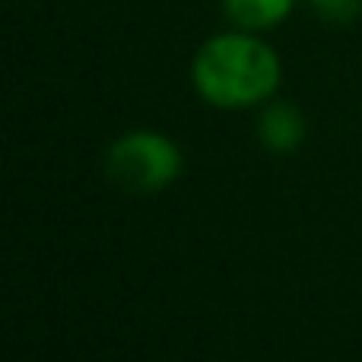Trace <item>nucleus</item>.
Instances as JSON below:
<instances>
[{
    "instance_id": "f257e3e1",
    "label": "nucleus",
    "mask_w": 362,
    "mask_h": 362,
    "mask_svg": "<svg viewBox=\"0 0 362 362\" xmlns=\"http://www.w3.org/2000/svg\"><path fill=\"white\" fill-rule=\"evenodd\" d=\"M280 80V61L264 42L248 35H219L197 51L194 86L223 108L261 102Z\"/></svg>"
},
{
    "instance_id": "f03ea898",
    "label": "nucleus",
    "mask_w": 362,
    "mask_h": 362,
    "mask_svg": "<svg viewBox=\"0 0 362 362\" xmlns=\"http://www.w3.org/2000/svg\"><path fill=\"white\" fill-rule=\"evenodd\" d=\"M105 175L115 187L131 194H150L178 175V153L159 134H131L112 146Z\"/></svg>"
},
{
    "instance_id": "7ed1b4c3",
    "label": "nucleus",
    "mask_w": 362,
    "mask_h": 362,
    "mask_svg": "<svg viewBox=\"0 0 362 362\" xmlns=\"http://www.w3.org/2000/svg\"><path fill=\"white\" fill-rule=\"evenodd\" d=\"M261 137L270 150H293L302 140V118L293 105H274L261 121Z\"/></svg>"
},
{
    "instance_id": "20e7f679",
    "label": "nucleus",
    "mask_w": 362,
    "mask_h": 362,
    "mask_svg": "<svg viewBox=\"0 0 362 362\" xmlns=\"http://www.w3.org/2000/svg\"><path fill=\"white\" fill-rule=\"evenodd\" d=\"M293 0H226V13L245 29H267L289 13Z\"/></svg>"
},
{
    "instance_id": "39448f33",
    "label": "nucleus",
    "mask_w": 362,
    "mask_h": 362,
    "mask_svg": "<svg viewBox=\"0 0 362 362\" xmlns=\"http://www.w3.org/2000/svg\"><path fill=\"white\" fill-rule=\"evenodd\" d=\"M312 6L331 23H350L359 13L362 0H312Z\"/></svg>"
}]
</instances>
